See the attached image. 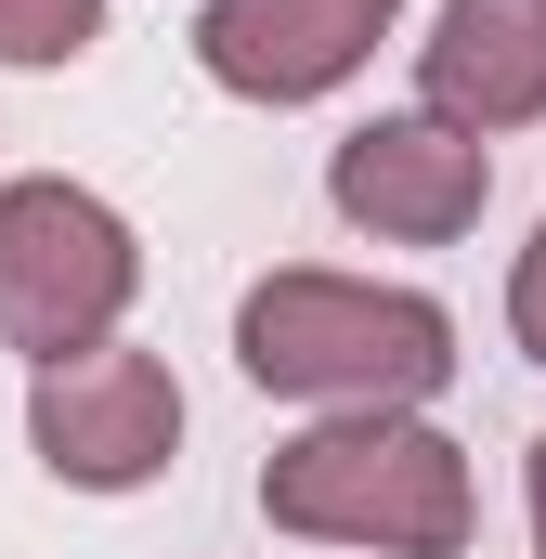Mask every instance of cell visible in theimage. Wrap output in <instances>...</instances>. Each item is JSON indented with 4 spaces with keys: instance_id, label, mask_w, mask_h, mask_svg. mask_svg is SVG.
<instances>
[{
    "instance_id": "cell-1",
    "label": "cell",
    "mask_w": 546,
    "mask_h": 559,
    "mask_svg": "<svg viewBox=\"0 0 546 559\" xmlns=\"http://www.w3.org/2000/svg\"><path fill=\"white\" fill-rule=\"evenodd\" d=\"M235 365L273 404H429L455 378V312L429 286H365V274H261L235 312Z\"/></svg>"
},
{
    "instance_id": "cell-7",
    "label": "cell",
    "mask_w": 546,
    "mask_h": 559,
    "mask_svg": "<svg viewBox=\"0 0 546 559\" xmlns=\"http://www.w3.org/2000/svg\"><path fill=\"white\" fill-rule=\"evenodd\" d=\"M416 118L442 131H534L546 118V0H442L416 39Z\"/></svg>"
},
{
    "instance_id": "cell-8",
    "label": "cell",
    "mask_w": 546,
    "mask_h": 559,
    "mask_svg": "<svg viewBox=\"0 0 546 559\" xmlns=\"http://www.w3.org/2000/svg\"><path fill=\"white\" fill-rule=\"evenodd\" d=\"M105 39V0H0V66H79Z\"/></svg>"
},
{
    "instance_id": "cell-9",
    "label": "cell",
    "mask_w": 546,
    "mask_h": 559,
    "mask_svg": "<svg viewBox=\"0 0 546 559\" xmlns=\"http://www.w3.org/2000/svg\"><path fill=\"white\" fill-rule=\"evenodd\" d=\"M508 338L546 365V222H534V248H521V274H508Z\"/></svg>"
},
{
    "instance_id": "cell-2",
    "label": "cell",
    "mask_w": 546,
    "mask_h": 559,
    "mask_svg": "<svg viewBox=\"0 0 546 559\" xmlns=\"http://www.w3.org/2000/svg\"><path fill=\"white\" fill-rule=\"evenodd\" d=\"M261 521L273 534H312V547H378V559H455L482 521V481L416 404L378 417H325L299 442H273L261 468Z\"/></svg>"
},
{
    "instance_id": "cell-3",
    "label": "cell",
    "mask_w": 546,
    "mask_h": 559,
    "mask_svg": "<svg viewBox=\"0 0 546 559\" xmlns=\"http://www.w3.org/2000/svg\"><path fill=\"white\" fill-rule=\"evenodd\" d=\"M131 286H143V248L92 182H52V169L0 182V352H26V365L105 352Z\"/></svg>"
},
{
    "instance_id": "cell-5",
    "label": "cell",
    "mask_w": 546,
    "mask_h": 559,
    "mask_svg": "<svg viewBox=\"0 0 546 559\" xmlns=\"http://www.w3.org/2000/svg\"><path fill=\"white\" fill-rule=\"evenodd\" d=\"M325 195L378 248H455L482 222V195H495V156L468 131H442V118H365V131L325 156Z\"/></svg>"
},
{
    "instance_id": "cell-6",
    "label": "cell",
    "mask_w": 546,
    "mask_h": 559,
    "mask_svg": "<svg viewBox=\"0 0 546 559\" xmlns=\"http://www.w3.org/2000/svg\"><path fill=\"white\" fill-rule=\"evenodd\" d=\"M391 13L404 0H209L195 13V66L235 105H325L391 39Z\"/></svg>"
},
{
    "instance_id": "cell-10",
    "label": "cell",
    "mask_w": 546,
    "mask_h": 559,
    "mask_svg": "<svg viewBox=\"0 0 546 559\" xmlns=\"http://www.w3.org/2000/svg\"><path fill=\"white\" fill-rule=\"evenodd\" d=\"M521 508H534V559H546V442H534V468H521Z\"/></svg>"
},
{
    "instance_id": "cell-4",
    "label": "cell",
    "mask_w": 546,
    "mask_h": 559,
    "mask_svg": "<svg viewBox=\"0 0 546 559\" xmlns=\"http://www.w3.org/2000/svg\"><path fill=\"white\" fill-rule=\"evenodd\" d=\"M26 442H39V468L79 481V495H143V481L182 455V378H169L156 352H131V338L66 352V365L26 378Z\"/></svg>"
}]
</instances>
